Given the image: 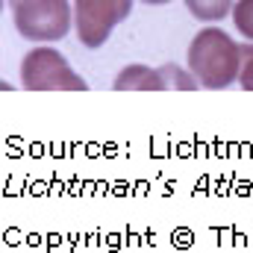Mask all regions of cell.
Masks as SVG:
<instances>
[{
  "instance_id": "6",
  "label": "cell",
  "mask_w": 253,
  "mask_h": 253,
  "mask_svg": "<svg viewBox=\"0 0 253 253\" xmlns=\"http://www.w3.org/2000/svg\"><path fill=\"white\" fill-rule=\"evenodd\" d=\"M183 3L197 21H206V24L233 15V6H236V0H183Z\"/></svg>"
},
{
  "instance_id": "7",
  "label": "cell",
  "mask_w": 253,
  "mask_h": 253,
  "mask_svg": "<svg viewBox=\"0 0 253 253\" xmlns=\"http://www.w3.org/2000/svg\"><path fill=\"white\" fill-rule=\"evenodd\" d=\"M159 71H162V80H165L168 88H177V91H194V88H200V83L194 80V74L183 71L180 65L168 62V65H162Z\"/></svg>"
},
{
  "instance_id": "11",
  "label": "cell",
  "mask_w": 253,
  "mask_h": 253,
  "mask_svg": "<svg viewBox=\"0 0 253 253\" xmlns=\"http://www.w3.org/2000/svg\"><path fill=\"white\" fill-rule=\"evenodd\" d=\"M9 3H12V6H15V3H18V0H9Z\"/></svg>"
},
{
  "instance_id": "9",
  "label": "cell",
  "mask_w": 253,
  "mask_h": 253,
  "mask_svg": "<svg viewBox=\"0 0 253 253\" xmlns=\"http://www.w3.org/2000/svg\"><path fill=\"white\" fill-rule=\"evenodd\" d=\"M239 85L245 91H253V42L242 44V74H239Z\"/></svg>"
},
{
  "instance_id": "3",
  "label": "cell",
  "mask_w": 253,
  "mask_h": 253,
  "mask_svg": "<svg viewBox=\"0 0 253 253\" xmlns=\"http://www.w3.org/2000/svg\"><path fill=\"white\" fill-rule=\"evenodd\" d=\"M21 85L27 91H85L88 88V83L71 68V62L47 44L24 53Z\"/></svg>"
},
{
  "instance_id": "5",
  "label": "cell",
  "mask_w": 253,
  "mask_h": 253,
  "mask_svg": "<svg viewBox=\"0 0 253 253\" xmlns=\"http://www.w3.org/2000/svg\"><path fill=\"white\" fill-rule=\"evenodd\" d=\"M115 91H165V80H162V71L159 68H147V65H126L118 71L115 83H112Z\"/></svg>"
},
{
  "instance_id": "2",
  "label": "cell",
  "mask_w": 253,
  "mask_h": 253,
  "mask_svg": "<svg viewBox=\"0 0 253 253\" xmlns=\"http://www.w3.org/2000/svg\"><path fill=\"white\" fill-rule=\"evenodd\" d=\"M15 30L27 42L50 44L71 33L74 3L71 0H18L12 6Z\"/></svg>"
},
{
  "instance_id": "4",
  "label": "cell",
  "mask_w": 253,
  "mask_h": 253,
  "mask_svg": "<svg viewBox=\"0 0 253 253\" xmlns=\"http://www.w3.org/2000/svg\"><path fill=\"white\" fill-rule=\"evenodd\" d=\"M132 12V0H74V30L83 47H100Z\"/></svg>"
},
{
  "instance_id": "10",
  "label": "cell",
  "mask_w": 253,
  "mask_h": 253,
  "mask_svg": "<svg viewBox=\"0 0 253 253\" xmlns=\"http://www.w3.org/2000/svg\"><path fill=\"white\" fill-rule=\"evenodd\" d=\"M141 3H147V6H162V3H171V0H141Z\"/></svg>"
},
{
  "instance_id": "1",
  "label": "cell",
  "mask_w": 253,
  "mask_h": 253,
  "mask_svg": "<svg viewBox=\"0 0 253 253\" xmlns=\"http://www.w3.org/2000/svg\"><path fill=\"white\" fill-rule=\"evenodd\" d=\"M186 65L200 88H230L233 83H239L242 74V44H236V39L218 27H203L189 42Z\"/></svg>"
},
{
  "instance_id": "8",
  "label": "cell",
  "mask_w": 253,
  "mask_h": 253,
  "mask_svg": "<svg viewBox=\"0 0 253 253\" xmlns=\"http://www.w3.org/2000/svg\"><path fill=\"white\" fill-rule=\"evenodd\" d=\"M230 18L236 24V33H242L248 42H253V0H236Z\"/></svg>"
}]
</instances>
